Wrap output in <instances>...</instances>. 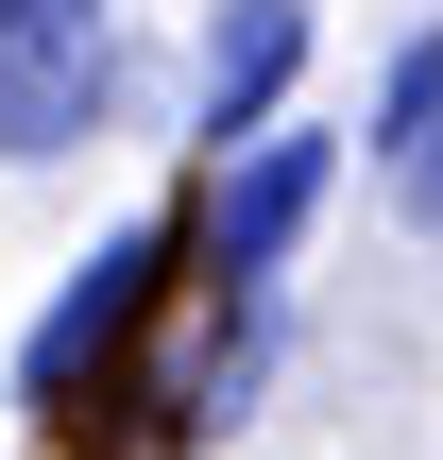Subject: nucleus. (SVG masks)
<instances>
[{
  "label": "nucleus",
  "instance_id": "1",
  "mask_svg": "<svg viewBox=\"0 0 443 460\" xmlns=\"http://www.w3.org/2000/svg\"><path fill=\"white\" fill-rule=\"evenodd\" d=\"M120 119V0H0V171H51Z\"/></svg>",
  "mask_w": 443,
  "mask_h": 460
},
{
  "label": "nucleus",
  "instance_id": "2",
  "mask_svg": "<svg viewBox=\"0 0 443 460\" xmlns=\"http://www.w3.org/2000/svg\"><path fill=\"white\" fill-rule=\"evenodd\" d=\"M154 290H171V222H120V239H102V256L51 290V324L17 341V393H34V410H68V393H85V376L137 341V307H154Z\"/></svg>",
  "mask_w": 443,
  "mask_h": 460
},
{
  "label": "nucleus",
  "instance_id": "3",
  "mask_svg": "<svg viewBox=\"0 0 443 460\" xmlns=\"http://www.w3.org/2000/svg\"><path fill=\"white\" fill-rule=\"evenodd\" d=\"M324 171H341V137H256L239 171H222V205H205V256H222V290H256L290 239H307V205H324Z\"/></svg>",
  "mask_w": 443,
  "mask_h": 460
},
{
  "label": "nucleus",
  "instance_id": "4",
  "mask_svg": "<svg viewBox=\"0 0 443 460\" xmlns=\"http://www.w3.org/2000/svg\"><path fill=\"white\" fill-rule=\"evenodd\" d=\"M290 68H307V0H222V17H205V68H188V85H205V137H239V154L290 137V119H273Z\"/></svg>",
  "mask_w": 443,
  "mask_h": 460
},
{
  "label": "nucleus",
  "instance_id": "5",
  "mask_svg": "<svg viewBox=\"0 0 443 460\" xmlns=\"http://www.w3.org/2000/svg\"><path fill=\"white\" fill-rule=\"evenodd\" d=\"M427 137H443V34H410V51H393V85H376V154L410 171Z\"/></svg>",
  "mask_w": 443,
  "mask_h": 460
},
{
  "label": "nucleus",
  "instance_id": "6",
  "mask_svg": "<svg viewBox=\"0 0 443 460\" xmlns=\"http://www.w3.org/2000/svg\"><path fill=\"white\" fill-rule=\"evenodd\" d=\"M393 205H410V222H427V239H443V137H427V154H410V171H393Z\"/></svg>",
  "mask_w": 443,
  "mask_h": 460
}]
</instances>
